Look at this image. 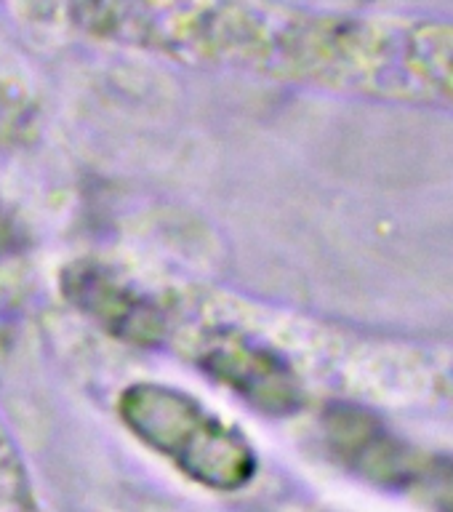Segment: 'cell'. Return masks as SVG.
<instances>
[{"instance_id":"3","label":"cell","mask_w":453,"mask_h":512,"mask_svg":"<svg viewBox=\"0 0 453 512\" xmlns=\"http://www.w3.org/2000/svg\"><path fill=\"white\" fill-rule=\"evenodd\" d=\"M64 299L126 344L152 347L166 334V315L152 296L96 259H78L59 275Z\"/></svg>"},{"instance_id":"6","label":"cell","mask_w":453,"mask_h":512,"mask_svg":"<svg viewBox=\"0 0 453 512\" xmlns=\"http://www.w3.org/2000/svg\"><path fill=\"white\" fill-rule=\"evenodd\" d=\"M16 240H19V232L14 227V219L0 208V254L14 246Z\"/></svg>"},{"instance_id":"5","label":"cell","mask_w":453,"mask_h":512,"mask_svg":"<svg viewBox=\"0 0 453 512\" xmlns=\"http://www.w3.org/2000/svg\"><path fill=\"white\" fill-rule=\"evenodd\" d=\"M432 512H453V456L422 454L406 488Z\"/></svg>"},{"instance_id":"1","label":"cell","mask_w":453,"mask_h":512,"mask_svg":"<svg viewBox=\"0 0 453 512\" xmlns=\"http://www.w3.org/2000/svg\"><path fill=\"white\" fill-rule=\"evenodd\" d=\"M118 408L136 438L200 486L238 491L254 478L251 443L187 392L139 382L123 390Z\"/></svg>"},{"instance_id":"2","label":"cell","mask_w":453,"mask_h":512,"mask_svg":"<svg viewBox=\"0 0 453 512\" xmlns=\"http://www.w3.org/2000/svg\"><path fill=\"white\" fill-rule=\"evenodd\" d=\"M203 371L264 414L286 416L302 406V379L280 352L235 328H214L198 344Z\"/></svg>"},{"instance_id":"4","label":"cell","mask_w":453,"mask_h":512,"mask_svg":"<svg viewBox=\"0 0 453 512\" xmlns=\"http://www.w3.org/2000/svg\"><path fill=\"white\" fill-rule=\"evenodd\" d=\"M323 440L344 470L390 491H406L422 451L406 446L376 416L355 406H331L323 414Z\"/></svg>"}]
</instances>
